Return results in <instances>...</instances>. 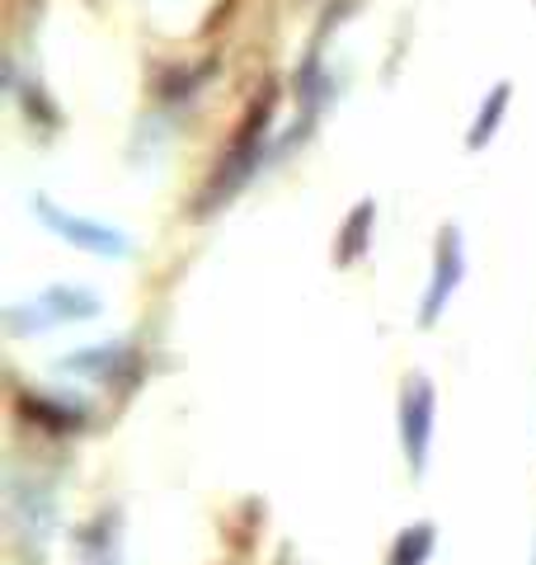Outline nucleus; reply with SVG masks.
<instances>
[{
    "label": "nucleus",
    "instance_id": "9",
    "mask_svg": "<svg viewBox=\"0 0 536 565\" xmlns=\"http://www.w3.org/2000/svg\"><path fill=\"white\" fill-rule=\"evenodd\" d=\"M43 311H52L57 321H89V316L99 311V297H89V292H81V288H47L43 292Z\"/></svg>",
    "mask_w": 536,
    "mask_h": 565
},
{
    "label": "nucleus",
    "instance_id": "2",
    "mask_svg": "<svg viewBox=\"0 0 536 565\" xmlns=\"http://www.w3.org/2000/svg\"><path fill=\"white\" fill-rule=\"evenodd\" d=\"M396 419H400L405 462H409V471H415V476H424V467H428V444H433V419H438V392H433V382H428L424 373L405 377Z\"/></svg>",
    "mask_w": 536,
    "mask_h": 565
},
{
    "label": "nucleus",
    "instance_id": "6",
    "mask_svg": "<svg viewBox=\"0 0 536 565\" xmlns=\"http://www.w3.org/2000/svg\"><path fill=\"white\" fill-rule=\"evenodd\" d=\"M372 226H377V203L363 199V203H357L349 217H344V226H339V250H334V264H339V269H349V264H357V259L367 255Z\"/></svg>",
    "mask_w": 536,
    "mask_h": 565
},
{
    "label": "nucleus",
    "instance_id": "10",
    "mask_svg": "<svg viewBox=\"0 0 536 565\" xmlns=\"http://www.w3.org/2000/svg\"><path fill=\"white\" fill-rule=\"evenodd\" d=\"M71 373H89V377H118V367H132V359H128V349L122 344H114V349H85V353H76V359L66 363Z\"/></svg>",
    "mask_w": 536,
    "mask_h": 565
},
{
    "label": "nucleus",
    "instance_id": "1",
    "mask_svg": "<svg viewBox=\"0 0 536 565\" xmlns=\"http://www.w3.org/2000/svg\"><path fill=\"white\" fill-rule=\"evenodd\" d=\"M274 104H278V90L268 85V90L259 95V104H249V114L245 122L236 128V137H231V147L226 156L217 161V170H212V180L203 189V199H199V217H207V212H217L231 193H236L249 174H255V161H259V147H264V137H268V118H274Z\"/></svg>",
    "mask_w": 536,
    "mask_h": 565
},
{
    "label": "nucleus",
    "instance_id": "4",
    "mask_svg": "<svg viewBox=\"0 0 536 565\" xmlns=\"http://www.w3.org/2000/svg\"><path fill=\"white\" fill-rule=\"evenodd\" d=\"M39 217L47 232H57L66 245H81L89 255H109V259H122L128 255V236L114 232V226H99V222H85V217H71V212L52 207L47 199H39Z\"/></svg>",
    "mask_w": 536,
    "mask_h": 565
},
{
    "label": "nucleus",
    "instance_id": "8",
    "mask_svg": "<svg viewBox=\"0 0 536 565\" xmlns=\"http://www.w3.org/2000/svg\"><path fill=\"white\" fill-rule=\"evenodd\" d=\"M508 95H513V85H508V81H504V85H494V90H490L485 109L475 114L471 132H467V147H471V151H480V147H490V141H494V128L504 122V109H508Z\"/></svg>",
    "mask_w": 536,
    "mask_h": 565
},
{
    "label": "nucleus",
    "instance_id": "7",
    "mask_svg": "<svg viewBox=\"0 0 536 565\" xmlns=\"http://www.w3.org/2000/svg\"><path fill=\"white\" fill-rule=\"evenodd\" d=\"M433 542H438V527L433 523H409L405 533L390 542L386 565H424L428 556H433Z\"/></svg>",
    "mask_w": 536,
    "mask_h": 565
},
{
    "label": "nucleus",
    "instance_id": "5",
    "mask_svg": "<svg viewBox=\"0 0 536 565\" xmlns=\"http://www.w3.org/2000/svg\"><path fill=\"white\" fill-rule=\"evenodd\" d=\"M14 415L39 434H76L89 419V411L81 401H62V396H47V392H20L14 396Z\"/></svg>",
    "mask_w": 536,
    "mask_h": 565
},
{
    "label": "nucleus",
    "instance_id": "3",
    "mask_svg": "<svg viewBox=\"0 0 536 565\" xmlns=\"http://www.w3.org/2000/svg\"><path fill=\"white\" fill-rule=\"evenodd\" d=\"M467 274V250H461V232L457 226H442L438 232V250H433V278H428V292H424V307H419V326H438L442 307L452 302L457 282Z\"/></svg>",
    "mask_w": 536,
    "mask_h": 565
}]
</instances>
